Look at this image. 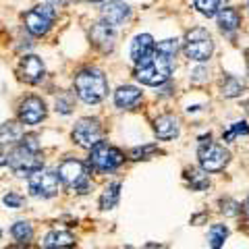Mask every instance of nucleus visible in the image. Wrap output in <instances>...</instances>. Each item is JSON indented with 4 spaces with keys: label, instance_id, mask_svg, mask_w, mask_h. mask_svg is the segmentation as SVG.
Here are the masks:
<instances>
[{
    "label": "nucleus",
    "instance_id": "nucleus-3",
    "mask_svg": "<svg viewBox=\"0 0 249 249\" xmlns=\"http://www.w3.org/2000/svg\"><path fill=\"white\" fill-rule=\"evenodd\" d=\"M185 56L193 62H206L214 54V37L206 27H193L185 36Z\"/></svg>",
    "mask_w": 249,
    "mask_h": 249
},
{
    "label": "nucleus",
    "instance_id": "nucleus-31",
    "mask_svg": "<svg viewBox=\"0 0 249 249\" xmlns=\"http://www.w3.org/2000/svg\"><path fill=\"white\" fill-rule=\"evenodd\" d=\"M71 108H73L71 98H67V96H58L56 98V112H60V114H71Z\"/></svg>",
    "mask_w": 249,
    "mask_h": 249
},
{
    "label": "nucleus",
    "instance_id": "nucleus-9",
    "mask_svg": "<svg viewBox=\"0 0 249 249\" xmlns=\"http://www.w3.org/2000/svg\"><path fill=\"white\" fill-rule=\"evenodd\" d=\"M29 193L36 197H54L60 191V177L54 170H36L29 175Z\"/></svg>",
    "mask_w": 249,
    "mask_h": 249
},
{
    "label": "nucleus",
    "instance_id": "nucleus-16",
    "mask_svg": "<svg viewBox=\"0 0 249 249\" xmlns=\"http://www.w3.org/2000/svg\"><path fill=\"white\" fill-rule=\"evenodd\" d=\"M143 98V91L135 88V85H121L119 89L114 91V104L121 110H131L135 108Z\"/></svg>",
    "mask_w": 249,
    "mask_h": 249
},
{
    "label": "nucleus",
    "instance_id": "nucleus-23",
    "mask_svg": "<svg viewBox=\"0 0 249 249\" xmlns=\"http://www.w3.org/2000/svg\"><path fill=\"white\" fill-rule=\"evenodd\" d=\"M229 237V229L224 224H214L208 232V245L210 249H220L224 245V241Z\"/></svg>",
    "mask_w": 249,
    "mask_h": 249
},
{
    "label": "nucleus",
    "instance_id": "nucleus-1",
    "mask_svg": "<svg viewBox=\"0 0 249 249\" xmlns=\"http://www.w3.org/2000/svg\"><path fill=\"white\" fill-rule=\"evenodd\" d=\"M77 98L85 104H100L108 96V79L104 71L96 67H88L79 71L73 79Z\"/></svg>",
    "mask_w": 249,
    "mask_h": 249
},
{
    "label": "nucleus",
    "instance_id": "nucleus-14",
    "mask_svg": "<svg viewBox=\"0 0 249 249\" xmlns=\"http://www.w3.org/2000/svg\"><path fill=\"white\" fill-rule=\"evenodd\" d=\"M154 50H156L154 37L150 34H139V36L133 37V42H131V50H129L131 52V60L135 62V67L142 65V62L152 58Z\"/></svg>",
    "mask_w": 249,
    "mask_h": 249
},
{
    "label": "nucleus",
    "instance_id": "nucleus-34",
    "mask_svg": "<svg viewBox=\"0 0 249 249\" xmlns=\"http://www.w3.org/2000/svg\"><path fill=\"white\" fill-rule=\"evenodd\" d=\"M46 2H48V4H52L54 9H58V6H65V4L69 2V0H46Z\"/></svg>",
    "mask_w": 249,
    "mask_h": 249
},
{
    "label": "nucleus",
    "instance_id": "nucleus-13",
    "mask_svg": "<svg viewBox=\"0 0 249 249\" xmlns=\"http://www.w3.org/2000/svg\"><path fill=\"white\" fill-rule=\"evenodd\" d=\"M131 6L124 0H108L102 6V21L110 27H121L131 19Z\"/></svg>",
    "mask_w": 249,
    "mask_h": 249
},
{
    "label": "nucleus",
    "instance_id": "nucleus-29",
    "mask_svg": "<svg viewBox=\"0 0 249 249\" xmlns=\"http://www.w3.org/2000/svg\"><path fill=\"white\" fill-rule=\"evenodd\" d=\"M156 152H158V145H143V147H135V150H131L129 156H131L133 160H142V158L145 160L147 156H152V154H156Z\"/></svg>",
    "mask_w": 249,
    "mask_h": 249
},
{
    "label": "nucleus",
    "instance_id": "nucleus-40",
    "mask_svg": "<svg viewBox=\"0 0 249 249\" xmlns=\"http://www.w3.org/2000/svg\"><path fill=\"white\" fill-rule=\"evenodd\" d=\"M247 9H249V0H247Z\"/></svg>",
    "mask_w": 249,
    "mask_h": 249
},
{
    "label": "nucleus",
    "instance_id": "nucleus-7",
    "mask_svg": "<svg viewBox=\"0 0 249 249\" xmlns=\"http://www.w3.org/2000/svg\"><path fill=\"white\" fill-rule=\"evenodd\" d=\"M124 162V154L116 147L108 145L106 142H100L91 147V154H89V164L93 168H98L100 173H110V170L119 168Z\"/></svg>",
    "mask_w": 249,
    "mask_h": 249
},
{
    "label": "nucleus",
    "instance_id": "nucleus-32",
    "mask_svg": "<svg viewBox=\"0 0 249 249\" xmlns=\"http://www.w3.org/2000/svg\"><path fill=\"white\" fill-rule=\"evenodd\" d=\"M208 79H210V73H208L206 67H197V69H193L191 71V81L193 83H204Z\"/></svg>",
    "mask_w": 249,
    "mask_h": 249
},
{
    "label": "nucleus",
    "instance_id": "nucleus-36",
    "mask_svg": "<svg viewBox=\"0 0 249 249\" xmlns=\"http://www.w3.org/2000/svg\"><path fill=\"white\" fill-rule=\"evenodd\" d=\"M4 164H6V156L0 152V166H4Z\"/></svg>",
    "mask_w": 249,
    "mask_h": 249
},
{
    "label": "nucleus",
    "instance_id": "nucleus-19",
    "mask_svg": "<svg viewBox=\"0 0 249 249\" xmlns=\"http://www.w3.org/2000/svg\"><path fill=\"white\" fill-rule=\"evenodd\" d=\"M73 245H75V237L69 231H52L44 237V249H65Z\"/></svg>",
    "mask_w": 249,
    "mask_h": 249
},
{
    "label": "nucleus",
    "instance_id": "nucleus-41",
    "mask_svg": "<svg viewBox=\"0 0 249 249\" xmlns=\"http://www.w3.org/2000/svg\"><path fill=\"white\" fill-rule=\"evenodd\" d=\"M124 249H131V247H124Z\"/></svg>",
    "mask_w": 249,
    "mask_h": 249
},
{
    "label": "nucleus",
    "instance_id": "nucleus-42",
    "mask_svg": "<svg viewBox=\"0 0 249 249\" xmlns=\"http://www.w3.org/2000/svg\"><path fill=\"white\" fill-rule=\"evenodd\" d=\"M0 235H2V232H0Z\"/></svg>",
    "mask_w": 249,
    "mask_h": 249
},
{
    "label": "nucleus",
    "instance_id": "nucleus-27",
    "mask_svg": "<svg viewBox=\"0 0 249 249\" xmlns=\"http://www.w3.org/2000/svg\"><path fill=\"white\" fill-rule=\"evenodd\" d=\"M156 52H160V54H164V56L175 60L177 52H178V40H177V37H168V40L158 42V44H156Z\"/></svg>",
    "mask_w": 249,
    "mask_h": 249
},
{
    "label": "nucleus",
    "instance_id": "nucleus-6",
    "mask_svg": "<svg viewBox=\"0 0 249 249\" xmlns=\"http://www.w3.org/2000/svg\"><path fill=\"white\" fill-rule=\"evenodd\" d=\"M197 156H199V164L206 173H220L231 160V154L229 150H224V145L212 143L210 139L206 142V137L199 142Z\"/></svg>",
    "mask_w": 249,
    "mask_h": 249
},
{
    "label": "nucleus",
    "instance_id": "nucleus-25",
    "mask_svg": "<svg viewBox=\"0 0 249 249\" xmlns=\"http://www.w3.org/2000/svg\"><path fill=\"white\" fill-rule=\"evenodd\" d=\"M21 137H23V131L19 124H15V123H6L0 127V142H21Z\"/></svg>",
    "mask_w": 249,
    "mask_h": 249
},
{
    "label": "nucleus",
    "instance_id": "nucleus-21",
    "mask_svg": "<svg viewBox=\"0 0 249 249\" xmlns=\"http://www.w3.org/2000/svg\"><path fill=\"white\" fill-rule=\"evenodd\" d=\"M227 4H229V0H193L196 11L199 15H204V17H216Z\"/></svg>",
    "mask_w": 249,
    "mask_h": 249
},
{
    "label": "nucleus",
    "instance_id": "nucleus-20",
    "mask_svg": "<svg viewBox=\"0 0 249 249\" xmlns=\"http://www.w3.org/2000/svg\"><path fill=\"white\" fill-rule=\"evenodd\" d=\"M245 91V83L235 75H224L220 81V93L224 98H239Z\"/></svg>",
    "mask_w": 249,
    "mask_h": 249
},
{
    "label": "nucleus",
    "instance_id": "nucleus-37",
    "mask_svg": "<svg viewBox=\"0 0 249 249\" xmlns=\"http://www.w3.org/2000/svg\"><path fill=\"white\" fill-rule=\"evenodd\" d=\"M245 214H247V220H249V199H247V204H245Z\"/></svg>",
    "mask_w": 249,
    "mask_h": 249
},
{
    "label": "nucleus",
    "instance_id": "nucleus-38",
    "mask_svg": "<svg viewBox=\"0 0 249 249\" xmlns=\"http://www.w3.org/2000/svg\"><path fill=\"white\" fill-rule=\"evenodd\" d=\"M83 2H102V0H83Z\"/></svg>",
    "mask_w": 249,
    "mask_h": 249
},
{
    "label": "nucleus",
    "instance_id": "nucleus-12",
    "mask_svg": "<svg viewBox=\"0 0 249 249\" xmlns=\"http://www.w3.org/2000/svg\"><path fill=\"white\" fill-rule=\"evenodd\" d=\"M46 75V67L44 60L36 54H25L19 60V77L29 85H37Z\"/></svg>",
    "mask_w": 249,
    "mask_h": 249
},
{
    "label": "nucleus",
    "instance_id": "nucleus-24",
    "mask_svg": "<svg viewBox=\"0 0 249 249\" xmlns=\"http://www.w3.org/2000/svg\"><path fill=\"white\" fill-rule=\"evenodd\" d=\"M11 235L17 239L19 243H27V241H31V237H34V227H31L29 222H25V220H19V222L13 224Z\"/></svg>",
    "mask_w": 249,
    "mask_h": 249
},
{
    "label": "nucleus",
    "instance_id": "nucleus-5",
    "mask_svg": "<svg viewBox=\"0 0 249 249\" xmlns=\"http://www.w3.org/2000/svg\"><path fill=\"white\" fill-rule=\"evenodd\" d=\"M6 162H9V166H11L13 173L19 175V177H29V175H34L36 170H40L42 164H44V160L40 158V152L29 150V147L21 145V143L9 154Z\"/></svg>",
    "mask_w": 249,
    "mask_h": 249
},
{
    "label": "nucleus",
    "instance_id": "nucleus-4",
    "mask_svg": "<svg viewBox=\"0 0 249 249\" xmlns=\"http://www.w3.org/2000/svg\"><path fill=\"white\" fill-rule=\"evenodd\" d=\"M54 21H56V9L48 2L37 4L27 13H23V27L34 37H42L48 34L54 25Z\"/></svg>",
    "mask_w": 249,
    "mask_h": 249
},
{
    "label": "nucleus",
    "instance_id": "nucleus-11",
    "mask_svg": "<svg viewBox=\"0 0 249 249\" xmlns=\"http://www.w3.org/2000/svg\"><path fill=\"white\" fill-rule=\"evenodd\" d=\"M46 102L37 96H27L25 100H21L19 104V121L23 124H40L46 119Z\"/></svg>",
    "mask_w": 249,
    "mask_h": 249
},
{
    "label": "nucleus",
    "instance_id": "nucleus-39",
    "mask_svg": "<svg viewBox=\"0 0 249 249\" xmlns=\"http://www.w3.org/2000/svg\"><path fill=\"white\" fill-rule=\"evenodd\" d=\"M245 106H247V112H249V102H245Z\"/></svg>",
    "mask_w": 249,
    "mask_h": 249
},
{
    "label": "nucleus",
    "instance_id": "nucleus-26",
    "mask_svg": "<svg viewBox=\"0 0 249 249\" xmlns=\"http://www.w3.org/2000/svg\"><path fill=\"white\" fill-rule=\"evenodd\" d=\"M187 178L191 181V187H193L196 191H204L206 187L210 185L208 175H206V170H204V168H201V173H199V170H193V168H191V170H187Z\"/></svg>",
    "mask_w": 249,
    "mask_h": 249
},
{
    "label": "nucleus",
    "instance_id": "nucleus-22",
    "mask_svg": "<svg viewBox=\"0 0 249 249\" xmlns=\"http://www.w3.org/2000/svg\"><path fill=\"white\" fill-rule=\"evenodd\" d=\"M119 197H121V183H110L102 191L100 196V208L102 210H112L119 204Z\"/></svg>",
    "mask_w": 249,
    "mask_h": 249
},
{
    "label": "nucleus",
    "instance_id": "nucleus-10",
    "mask_svg": "<svg viewBox=\"0 0 249 249\" xmlns=\"http://www.w3.org/2000/svg\"><path fill=\"white\" fill-rule=\"evenodd\" d=\"M73 139L77 142V145L81 147H91L102 142V124L98 119H81L77 121V124L73 127Z\"/></svg>",
    "mask_w": 249,
    "mask_h": 249
},
{
    "label": "nucleus",
    "instance_id": "nucleus-17",
    "mask_svg": "<svg viewBox=\"0 0 249 249\" xmlns=\"http://www.w3.org/2000/svg\"><path fill=\"white\" fill-rule=\"evenodd\" d=\"M154 131H156V137L162 139V142L175 139L178 135V119L173 114H162L154 121Z\"/></svg>",
    "mask_w": 249,
    "mask_h": 249
},
{
    "label": "nucleus",
    "instance_id": "nucleus-33",
    "mask_svg": "<svg viewBox=\"0 0 249 249\" xmlns=\"http://www.w3.org/2000/svg\"><path fill=\"white\" fill-rule=\"evenodd\" d=\"M4 206H9V208H13V210H19L21 206H23V197L21 196H17V193H9V196H4Z\"/></svg>",
    "mask_w": 249,
    "mask_h": 249
},
{
    "label": "nucleus",
    "instance_id": "nucleus-28",
    "mask_svg": "<svg viewBox=\"0 0 249 249\" xmlns=\"http://www.w3.org/2000/svg\"><path fill=\"white\" fill-rule=\"evenodd\" d=\"M237 135H249V124L245 121H237L231 124V129L224 133V142H232Z\"/></svg>",
    "mask_w": 249,
    "mask_h": 249
},
{
    "label": "nucleus",
    "instance_id": "nucleus-35",
    "mask_svg": "<svg viewBox=\"0 0 249 249\" xmlns=\"http://www.w3.org/2000/svg\"><path fill=\"white\" fill-rule=\"evenodd\" d=\"M9 249H37V247H27L25 243H23V245H13V247H9Z\"/></svg>",
    "mask_w": 249,
    "mask_h": 249
},
{
    "label": "nucleus",
    "instance_id": "nucleus-2",
    "mask_svg": "<svg viewBox=\"0 0 249 249\" xmlns=\"http://www.w3.org/2000/svg\"><path fill=\"white\" fill-rule=\"evenodd\" d=\"M170 75H173V58H168L156 50L150 60H145L135 67L137 81L143 85H150V88H160V85L168 83Z\"/></svg>",
    "mask_w": 249,
    "mask_h": 249
},
{
    "label": "nucleus",
    "instance_id": "nucleus-8",
    "mask_svg": "<svg viewBox=\"0 0 249 249\" xmlns=\"http://www.w3.org/2000/svg\"><path fill=\"white\" fill-rule=\"evenodd\" d=\"M58 177L60 181L65 183L69 189H75L79 193L88 191V170H85V164L75 158H67L60 162L58 166Z\"/></svg>",
    "mask_w": 249,
    "mask_h": 249
},
{
    "label": "nucleus",
    "instance_id": "nucleus-30",
    "mask_svg": "<svg viewBox=\"0 0 249 249\" xmlns=\"http://www.w3.org/2000/svg\"><path fill=\"white\" fill-rule=\"evenodd\" d=\"M220 206H222V214H227V216H237L241 212V206L232 199H222Z\"/></svg>",
    "mask_w": 249,
    "mask_h": 249
},
{
    "label": "nucleus",
    "instance_id": "nucleus-15",
    "mask_svg": "<svg viewBox=\"0 0 249 249\" xmlns=\"http://www.w3.org/2000/svg\"><path fill=\"white\" fill-rule=\"evenodd\" d=\"M89 37H91L93 46L102 48L104 52H110V50L114 48V40H116L114 27H110V25H108V23H104V21H98L96 25L91 27Z\"/></svg>",
    "mask_w": 249,
    "mask_h": 249
},
{
    "label": "nucleus",
    "instance_id": "nucleus-18",
    "mask_svg": "<svg viewBox=\"0 0 249 249\" xmlns=\"http://www.w3.org/2000/svg\"><path fill=\"white\" fill-rule=\"evenodd\" d=\"M216 25L222 34H232L241 27V13L235 6H224V9L216 15Z\"/></svg>",
    "mask_w": 249,
    "mask_h": 249
}]
</instances>
